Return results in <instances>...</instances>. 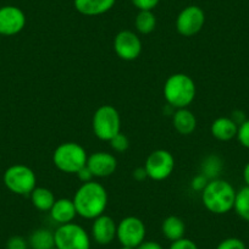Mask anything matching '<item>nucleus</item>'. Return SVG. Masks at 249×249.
I'll list each match as a JSON object with an SVG mask.
<instances>
[{"instance_id": "17", "label": "nucleus", "mask_w": 249, "mask_h": 249, "mask_svg": "<svg viewBox=\"0 0 249 249\" xmlns=\"http://www.w3.org/2000/svg\"><path fill=\"white\" fill-rule=\"evenodd\" d=\"M172 124L179 135L188 136L192 135L197 128V119L188 107L176 109L172 116Z\"/></svg>"}, {"instance_id": "24", "label": "nucleus", "mask_w": 249, "mask_h": 249, "mask_svg": "<svg viewBox=\"0 0 249 249\" xmlns=\"http://www.w3.org/2000/svg\"><path fill=\"white\" fill-rule=\"evenodd\" d=\"M202 174L209 179L217 178V176H219L222 170V160L216 155H210L202 164Z\"/></svg>"}, {"instance_id": "35", "label": "nucleus", "mask_w": 249, "mask_h": 249, "mask_svg": "<svg viewBox=\"0 0 249 249\" xmlns=\"http://www.w3.org/2000/svg\"><path fill=\"white\" fill-rule=\"evenodd\" d=\"M147 172H145L144 166L143 167H137V169L133 171V178L137 179V181H143L144 178H147Z\"/></svg>"}, {"instance_id": "9", "label": "nucleus", "mask_w": 249, "mask_h": 249, "mask_svg": "<svg viewBox=\"0 0 249 249\" xmlns=\"http://www.w3.org/2000/svg\"><path fill=\"white\" fill-rule=\"evenodd\" d=\"M147 176L154 181H162L171 176L175 169L174 155L165 149H157L148 155L144 164Z\"/></svg>"}, {"instance_id": "19", "label": "nucleus", "mask_w": 249, "mask_h": 249, "mask_svg": "<svg viewBox=\"0 0 249 249\" xmlns=\"http://www.w3.org/2000/svg\"><path fill=\"white\" fill-rule=\"evenodd\" d=\"M162 234L166 237L169 241L175 242L178 239L183 238L184 232H186V225H184L183 220L178 216H167L166 219L162 221L161 225Z\"/></svg>"}, {"instance_id": "8", "label": "nucleus", "mask_w": 249, "mask_h": 249, "mask_svg": "<svg viewBox=\"0 0 249 249\" xmlns=\"http://www.w3.org/2000/svg\"><path fill=\"white\" fill-rule=\"evenodd\" d=\"M145 225L140 217L126 216L117 224L116 238L122 247L137 248L145 238Z\"/></svg>"}, {"instance_id": "12", "label": "nucleus", "mask_w": 249, "mask_h": 249, "mask_svg": "<svg viewBox=\"0 0 249 249\" xmlns=\"http://www.w3.org/2000/svg\"><path fill=\"white\" fill-rule=\"evenodd\" d=\"M26 26V15L20 8L5 5L0 8V36H15Z\"/></svg>"}, {"instance_id": "6", "label": "nucleus", "mask_w": 249, "mask_h": 249, "mask_svg": "<svg viewBox=\"0 0 249 249\" xmlns=\"http://www.w3.org/2000/svg\"><path fill=\"white\" fill-rule=\"evenodd\" d=\"M4 184L10 192L18 196H28L37 187V176L27 165L15 164L6 169L3 176Z\"/></svg>"}, {"instance_id": "16", "label": "nucleus", "mask_w": 249, "mask_h": 249, "mask_svg": "<svg viewBox=\"0 0 249 249\" xmlns=\"http://www.w3.org/2000/svg\"><path fill=\"white\" fill-rule=\"evenodd\" d=\"M210 131H212L213 137L216 138L217 141L227 142V141H231L237 137L238 124L231 117L221 116L214 120V122L212 124V127H210Z\"/></svg>"}, {"instance_id": "36", "label": "nucleus", "mask_w": 249, "mask_h": 249, "mask_svg": "<svg viewBox=\"0 0 249 249\" xmlns=\"http://www.w3.org/2000/svg\"><path fill=\"white\" fill-rule=\"evenodd\" d=\"M243 179L246 182V186H249V161L247 162L243 169Z\"/></svg>"}, {"instance_id": "31", "label": "nucleus", "mask_w": 249, "mask_h": 249, "mask_svg": "<svg viewBox=\"0 0 249 249\" xmlns=\"http://www.w3.org/2000/svg\"><path fill=\"white\" fill-rule=\"evenodd\" d=\"M208 182H209V178L207 176H204L203 174L197 175L192 179V188L195 191H197V192H202L205 188V186H207Z\"/></svg>"}, {"instance_id": "30", "label": "nucleus", "mask_w": 249, "mask_h": 249, "mask_svg": "<svg viewBox=\"0 0 249 249\" xmlns=\"http://www.w3.org/2000/svg\"><path fill=\"white\" fill-rule=\"evenodd\" d=\"M169 249H198V246L190 238H181L178 241L171 242Z\"/></svg>"}, {"instance_id": "2", "label": "nucleus", "mask_w": 249, "mask_h": 249, "mask_svg": "<svg viewBox=\"0 0 249 249\" xmlns=\"http://www.w3.org/2000/svg\"><path fill=\"white\" fill-rule=\"evenodd\" d=\"M236 191L226 179H210L202 191V203L208 212L216 215L226 214L233 209Z\"/></svg>"}, {"instance_id": "38", "label": "nucleus", "mask_w": 249, "mask_h": 249, "mask_svg": "<svg viewBox=\"0 0 249 249\" xmlns=\"http://www.w3.org/2000/svg\"><path fill=\"white\" fill-rule=\"evenodd\" d=\"M52 249H57V248H55V247H54V248H52Z\"/></svg>"}, {"instance_id": "27", "label": "nucleus", "mask_w": 249, "mask_h": 249, "mask_svg": "<svg viewBox=\"0 0 249 249\" xmlns=\"http://www.w3.org/2000/svg\"><path fill=\"white\" fill-rule=\"evenodd\" d=\"M216 249H247L246 243L236 237H229L217 244Z\"/></svg>"}, {"instance_id": "20", "label": "nucleus", "mask_w": 249, "mask_h": 249, "mask_svg": "<svg viewBox=\"0 0 249 249\" xmlns=\"http://www.w3.org/2000/svg\"><path fill=\"white\" fill-rule=\"evenodd\" d=\"M30 196L33 207L40 212H50L53 204L56 200L54 193L45 187H36Z\"/></svg>"}, {"instance_id": "14", "label": "nucleus", "mask_w": 249, "mask_h": 249, "mask_svg": "<svg viewBox=\"0 0 249 249\" xmlns=\"http://www.w3.org/2000/svg\"><path fill=\"white\" fill-rule=\"evenodd\" d=\"M117 233V224L109 215H100L97 219L93 220L92 225V237L100 246L110 244Z\"/></svg>"}, {"instance_id": "26", "label": "nucleus", "mask_w": 249, "mask_h": 249, "mask_svg": "<svg viewBox=\"0 0 249 249\" xmlns=\"http://www.w3.org/2000/svg\"><path fill=\"white\" fill-rule=\"evenodd\" d=\"M236 138L241 143L242 147L249 149V119H247L243 124H239Z\"/></svg>"}, {"instance_id": "13", "label": "nucleus", "mask_w": 249, "mask_h": 249, "mask_svg": "<svg viewBox=\"0 0 249 249\" xmlns=\"http://www.w3.org/2000/svg\"><path fill=\"white\" fill-rule=\"evenodd\" d=\"M87 167L94 177H109L116 171L117 159L109 152H97L88 155Z\"/></svg>"}, {"instance_id": "22", "label": "nucleus", "mask_w": 249, "mask_h": 249, "mask_svg": "<svg viewBox=\"0 0 249 249\" xmlns=\"http://www.w3.org/2000/svg\"><path fill=\"white\" fill-rule=\"evenodd\" d=\"M135 26L141 35H149L157 27V18L153 11H140L136 16Z\"/></svg>"}, {"instance_id": "34", "label": "nucleus", "mask_w": 249, "mask_h": 249, "mask_svg": "<svg viewBox=\"0 0 249 249\" xmlns=\"http://www.w3.org/2000/svg\"><path fill=\"white\" fill-rule=\"evenodd\" d=\"M231 119L233 120V121L239 126V124H243V122L246 121L247 117H246V115H244L243 111H241V110H236V111H233V114H232Z\"/></svg>"}, {"instance_id": "4", "label": "nucleus", "mask_w": 249, "mask_h": 249, "mask_svg": "<svg viewBox=\"0 0 249 249\" xmlns=\"http://www.w3.org/2000/svg\"><path fill=\"white\" fill-rule=\"evenodd\" d=\"M88 154L85 148L75 142L61 143L53 153L55 167L65 174H77L87 165Z\"/></svg>"}, {"instance_id": "21", "label": "nucleus", "mask_w": 249, "mask_h": 249, "mask_svg": "<svg viewBox=\"0 0 249 249\" xmlns=\"http://www.w3.org/2000/svg\"><path fill=\"white\" fill-rule=\"evenodd\" d=\"M28 246L32 249H52L55 247L54 232L47 229H38L32 232Z\"/></svg>"}, {"instance_id": "7", "label": "nucleus", "mask_w": 249, "mask_h": 249, "mask_svg": "<svg viewBox=\"0 0 249 249\" xmlns=\"http://www.w3.org/2000/svg\"><path fill=\"white\" fill-rule=\"evenodd\" d=\"M54 239L57 249H90L89 234L75 222L59 225L54 232Z\"/></svg>"}, {"instance_id": "11", "label": "nucleus", "mask_w": 249, "mask_h": 249, "mask_svg": "<svg viewBox=\"0 0 249 249\" xmlns=\"http://www.w3.org/2000/svg\"><path fill=\"white\" fill-rule=\"evenodd\" d=\"M114 50L120 59L124 61H132L142 53V42L135 32L124 30L115 37Z\"/></svg>"}, {"instance_id": "29", "label": "nucleus", "mask_w": 249, "mask_h": 249, "mask_svg": "<svg viewBox=\"0 0 249 249\" xmlns=\"http://www.w3.org/2000/svg\"><path fill=\"white\" fill-rule=\"evenodd\" d=\"M131 1L140 11H153V9L158 6L160 0H131Z\"/></svg>"}, {"instance_id": "28", "label": "nucleus", "mask_w": 249, "mask_h": 249, "mask_svg": "<svg viewBox=\"0 0 249 249\" xmlns=\"http://www.w3.org/2000/svg\"><path fill=\"white\" fill-rule=\"evenodd\" d=\"M6 249H28V242L21 236H13L6 242Z\"/></svg>"}, {"instance_id": "37", "label": "nucleus", "mask_w": 249, "mask_h": 249, "mask_svg": "<svg viewBox=\"0 0 249 249\" xmlns=\"http://www.w3.org/2000/svg\"><path fill=\"white\" fill-rule=\"evenodd\" d=\"M121 249H136V248H131V247H121Z\"/></svg>"}, {"instance_id": "3", "label": "nucleus", "mask_w": 249, "mask_h": 249, "mask_svg": "<svg viewBox=\"0 0 249 249\" xmlns=\"http://www.w3.org/2000/svg\"><path fill=\"white\" fill-rule=\"evenodd\" d=\"M164 98L170 107L175 109L188 107L196 98V83L186 73H174L164 85Z\"/></svg>"}, {"instance_id": "23", "label": "nucleus", "mask_w": 249, "mask_h": 249, "mask_svg": "<svg viewBox=\"0 0 249 249\" xmlns=\"http://www.w3.org/2000/svg\"><path fill=\"white\" fill-rule=\"evenodd\" d=\"M233 210L242 220L249 222V186H244L236 192Z\"/></svg>"}, {"instance_id": "5", "label": "nucleus", "mask_w": 249, "mask_h": 249, "mask_svg": "<svg viewBox=\"0 0 249 249\" xmlns=\"http://www.w3.org/2000/svg\"><path fill=\"white\" fill-rule=\"evenodd\" d=\"M95 137L110 142L117 133L121 132V117L112 105H102L95 110L92 120Z\"/></svg>"}, {"instance_id": "18", "label": "nucleus", "mask_w": 249, "mask_h": 249, "mask_svg": "<svg viewBox=\"0 0 249 249\" xmlns=\"http://www.w3.org/2000/svg\"><path fill=\"white\" fill-rule=\"evenodd\" d=\"M116 0H73L75 9L85 16H98L107 13Z\"/></svg>"}, {"instance_id": "15", "label": "nucleus", "mask_w": 249, "mask_h": 249, "mask_svg": "<svg viewBox=\"0 0 249 249\" xmlns=\"http://www.w3.org/2000/svg\"><path fill=\"white\" fill-rule=\"evenodd\" d=\"M49 213L52 219L59 225L73 222L76 215H77L73 200L69 199V198H60V199L55 200Z\"/></svg>"}, {"instance_id": "32", "label": "nucleus", "mask_w": 249, "mask_h": 249, "mask_svg": "<svg viewBox=\"0 0 249 249\" xmlns=\"http://www.w3.org/2000/svg\"><path fill=\"white\" fill-rule=\"evenodd\" d=\"M76 175H77L78 178H80V181L82 182V183L90 182V181H93V178H94V176H93V174L90 172V170L87 167V165H86L85 167H82V169H81Z\"/></svg>"}, {"instance_id": "33", "label": "nucleus", "mask_w": 249, "mask_h": 249, "mask_svg": "<svg viewBox=\"0 0 249 249\" xmlns=\"http://www.w3.org/2000/svg\"><path fill=\"white\" fill-rule=\"evenodd\" d=\"M136 249H164L160 243L155 241H143Z\"/></svg>"}, {"instance_id": "1", "label": "nucleus", "mask_w": 249, "mask_h": 249, "mask_svg": "<svg viewBox=\"0 0 249 249\" xmlns=\"http://www.w3.org/2000/svg\"><path fill=\"white\" fill-rule=\"evenodd\" d=\"M77 215L83 219L94 220L105 213L107 207V192L103 184L95 181L82 183L73 196Z\"/></svg>"}, {"instance_id": "25", "label": "nucleus", "mask_w": 249, "mask_h": 249, "mask_svg": "<svg viewBox=\"0 0 249 249\" xmlns=\"http://www.w3.org/2000/svg\"><path fill=\"white\" fill-rule=\"evenodd\" d=\"M110 147L116 153H124L130 147V141H128L127 136L120 132L110 141Z\"/></svg>"}, {"instance_id": "10", "label": "nucleus", "mask_w": 249, "mask_h": 249, "mask_svg": "<svg viewBox=\"0 0 249 249\" xmlns=\"http://www.w3.org/2000/svg\"><path fill=\"white\" fill-rule=\"evenodd\" d=\"M205 23V14L202 8L190 5L181 10L176 18V30L183 37H193L202 31Z\"/></svg>"}]
</instances>
